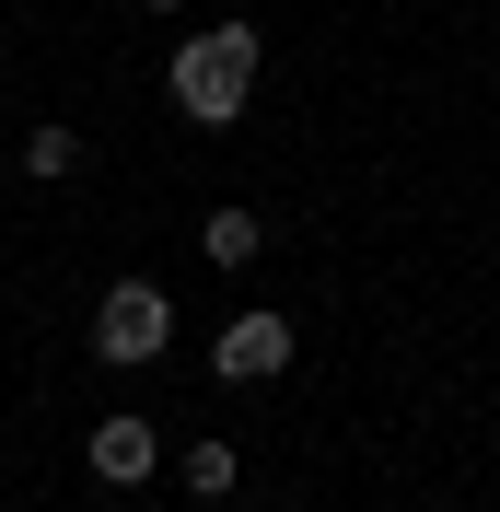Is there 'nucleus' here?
Returning <instances> with one entry per match:
<instances>
[{
	"mask_svg": "<svg viewBox=\"0 0 500 512\" xmlns=\"http://www.w3.org/2000/svg\"><path fill=\"white\" fill-rule=\"evenodd\" d=\"M256 245H268L256 210H210V222H198V256H210V268H256Z\"/></svg>",
	"mask_w": 500,
	"mask_h": 512,
	"instance_id": "obj_5",
	"label": "nucleus"
},
{
	"mask_svg": "<svg viewBox=\"0 0 500 512\" xmlns=\"http://www.w3.org/2000/svg\"><path fill=\"white\" fill-rule=\"evenodd\" d=\"M233 478H245V466H233V443H187V489H198V501H221Z\"/></svg>",
	"mask_w": 500,
	"mask_h": 512,
	"instance_id": "obj_7",
	"label": "nucleus"
},
{
	"mask_svg": "<svg viewBox=\"0 0 500 512\" xmlns=\"http://www.w3.org/2000/svg\"><path fill=\"white\" fill-rule=\"evenodd\" d=\"M210 373H221V384H280V373H291V315H268V303L233 315V326H221V350H210Z\"/></svg>",
	"mask_w": 500,
	"mask_h": 512,
	"instance_id": "obj_3",
	"label": "nucleus"
},
{
	"mask_svg": "<svg viewBox=\"0 0 500 512\" xmlns=\"http://www.w3.org/2000/svg\"><path fill=\"white\" fill-rule=\"evenodd\" d=\"M82 454H94V478H105V489H152V466H163V431H152V419H105V431H94Z\"/></svg>",
	"mask_w": 500,
	"mask_h": 512,
	"instance_id": "obj_4",
	"label": "nucleus"
},
{
	"mask_svg": "<svg viewBox=\"0 0 500 512\" xmlns=\"http://www.w3.org/2000/svg\"><path fill=\"white\" fill-rule=\"evenodd\" d=\"M163 338H175V303H163V280H117V291L94 303V350L117 361V373H128V361H163Z\"/></svg>",
	"mask_w": 500,
	"mask_h": 512,
	"instance_id": "obj_2",
	"label": "nucleus"
},
{
	"mask_svg": "<svg viewBox=\"0 0 500 512\" xmlns=\"http://www.w3.org/2000/svg\"><path fill=\"white\" fill-rule=\"evenodd\" d=\"M140 12H187V0H140Z\"/></svg>",
	"mask_w": 500,
	"mask_h": 512,
	"instance_id": "obj_8",
	"label": "nucleus"
},
{
	"mask_svg": "<svg viewBox=\"0 0 500 512\" xmlns=\"http://www.w3.org/2000/svg\"><path fill=\"white\" fill-rule=\"evenodd\" d=\"M140 512H163V501H140Z\"/></svg>",
	"mask_w": 500,
	"mask_h": 512,
	"instance_id": "obj_9",
	"label": "nucleus"
},
{
	"mask_svg": "<svg viewBox=\"0 0 500 512\" xmlns=\"http://www.w3.org/2000/svg\"><path fill=\"white\" fill-rule=\"evenodd\" d=\"M163 94H175V117L187 128H233L256 94V24H198L175 59H163Z\"/></svg>",
	"mask_w": 500,
	"mask_h": 512,
	"instance_id": "obj_1",
	"label": "nucleus"
},
{
	"mask_svg": "<svg viewBox=\"0 0 500 512\" xmlns=\"http://www.w3.org/2000/svg\"><path fill=\"white\" fill-rule=\"evenodd\" d=\"M24 175H35V187H70V175H82V128L35 117V140H24Z\"/></svg>",
	"mask_w": 500,
	"mask_h": 512,
	"instance_id": "obj_6",
	"label": "nucleus"
}]
</instances>
